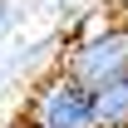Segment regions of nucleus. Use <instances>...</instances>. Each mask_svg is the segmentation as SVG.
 <instances>
[{"label": "nucleus", "instance_id": "nucleus-1", "mask_svg": "<svg viewBox=\"0 0 128 128\" xmlns=\"http://www.w3.org/2000/svg\"><path fill=\"white\" fill-rule=\"evenodd\" d=\"M20 118L30 128H94V89H84L79 79L64 74L59 64H49L30 84Z\"/></svg>", "mask_w": 128, "mask_h": 128}, {"label": "nucleus", "instance_id": "nucleus-5", "mask_svg": "<svg viewBox=\"0 0 128 128\" xmlns=\"http://www.w3.org/2000/svg\"><path fill=\"white\" fill-rule=\"evenodd\" d=\"M104 10H108L118 25H128V0H104Z\"/></svg>", "mask_w": 128, "mask_h": 128}, {"label": "nucleus", "instance_id": "nucleus-2", "mask_svg": "<svg viewBox=\"0 0 128 128\" xmlns=\"http://www.w3.org/2000/svg\"><path fill=\"white\" fill-rule=\"evenodd\" d=\"M59 69L69 79H79L84 89H104L108 79H123L128 74V25H104L98 34H84L74 44H64Z\"/></svg>", "mask_w": 128, "mask_h": 128}, {"label": "nucleus", "instance_id": "nucleus-3", "mask_svg": "<svg viewBox=\"0 0 128 128\" xmlns=\"http://www.w3.org/2000/svg\"><path fill=\"white\" fill-rule=\"evenodd\" d=\"M94 128H128V74L94 89Z\"/></svg>", "mask_w": 128, "mask_h": 128}, {"label": "nucleus", "instance_id": "nucleus-6", "mask_svg": "<svg viewBox=\"0 0 128 128\" xmlns=\"http://www.w3.org/2000/svg\"><path fill=\"white\" fill-rule=\"evenodd\" d=\"M10 128H30V123H25V118H20V123H10Z\"/></svg>", "mask_w": 128, "mask_h": 128}, {"label": "nucleus", "instance_id": "nucleus-4", "mask_svg": "<svg viewBox=\"0 0 128 128\" xmlns=\"http://www.w3.org/2000/svg\"><path fill=\"white\" fill-rule=\"evenodd\" d=\"M25 10H74L69 0H20Z\"/></svg>", "mask_w": 128, "mask_h": 128}]
</instances>
